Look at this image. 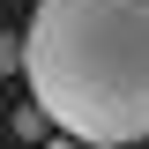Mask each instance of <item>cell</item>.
<instances>
[{
	"instance_id": "7a4b0ae2",
	"label": "cell",
	"mask_w": 149,
	"mask_h": 149,
	"mask_svg": "<svg viewBox=\"0 0 149 149\" xmlns=\"http://www.w3.org/2000/svg\"><path fill=\"white\" fill-rule=\"evenodd\" d=\"M0 67H22V37H0Z\"/></svg>"
},
{
	"instance_id": "6da1fadb",
	"label": "cell",
	"mask_w": 149,
	"mask_h": 149,
	"mask_svg": "<svg viewBox=\"0 0 149 149\" xmlns=\"http://www.w3.org/2000/svg\"><path fill=\"white\" fill-rule=\"evenodd\" d=\"M22 82L45 127L82 149L149 142V0H37Z\"/></svg>"
},
{
	"instance_id": "3957f363",
	"label": "cell",
	"mask_w": 149,
	"mask_h": 149,
	"mask_svg": "<svg viewBox=\"0 0 149 149\" xmlns=\"http://www.w3.org/2000/svg\"><path fill=\"white\" fill-rule=\"evenodd\" d=\"M45 149H74V142H45Z\"/></svg>"
},
{
	"instance_id": "277c9868",
	"label": "cell",
	"mask_w": 149,
	"mask_h": 149,
	"mask_svg": "<svg viewBox=\"0 0 149 149\" xmlns=\"http://www.w3.org/2000/svg\"><path fill=\"white\" fill-rule=\"evenodd\" d=\"M74 149H82V142H74Z\"/></svg>"
}]
</instances>
